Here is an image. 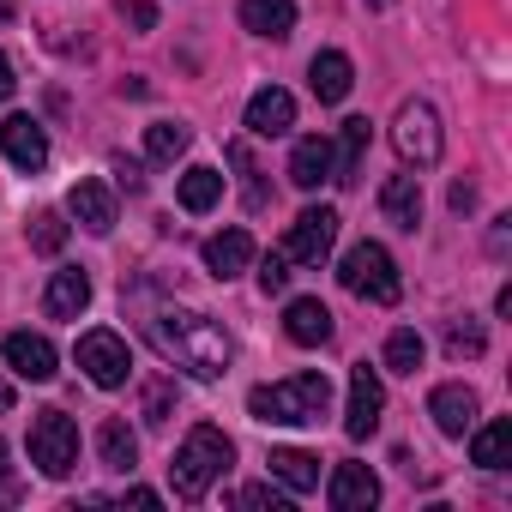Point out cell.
Wrapping results in <instances>:
<instances>
[{
    "label": "cell",
    "instance_id": "cell-16",
    "mask_svg": "<svg viewBox=\"0 0 512 512\" xmlns=\"http://www.w3.org/2000/svg\"><path fill=\"white\" fill-rule=\"evenodd\" d=\"M91 308V278L79 272V266H61L55 278H49V296H43V314L49 320H79Z\"/></svg>",
    "mask_w": 512,
    "mask_h": 512
},
{
    "label": "cell",
    "instance_id": "cell-24",
    "mask_svg": "<svg viewBox=\"0 0 512 512\" xmlns=\"http://www.w3.org/2000/svg\"><path fill=\"white\" fill-rule=\"evenodd\" d=\"M368 145H374V127H368V115H350V121H344V151L332 157V181L356 187V175H362V157H368Z\"/></svg>",
    "mask_w": 512,
    "mask_h": 512
},
{
    "label": "cell",
    "instance_id": "cell-30",
    "mask_svg": "<svg viewBox=\"0 0 512 512\" xmlns=\"http://www.w3.org/2000/svg\"><path fill=\"white\" fill-rule=\"evenodd\" d=\"M446 350L476 362V356L488 350V332H482V320H470V314H464V320H452V326H446Z\"/></svg>",
    "mask_w": 512,
    "mask_h": 512
},
{
    "label": "cell",
    "instance_id": "cell-34",
    "mask_svg": "<svg viewBox=\"0 0 512 512\" xmlns=\"http://www.w3.org/2000/svg\"><path fill=\"white\" fill-rule=\"evenodd\" d=\"M229 163H235V169L247 175V205H253V211H260V205H266V187H260V181H253V175H260V169H253V157H247V145H229Z\"/></svg>",
    "mask_w": 512,
    "mask_h": 512
},
{
    "label": "cell",
    "instance_id": "cell-1",
    "mask_svg": "<svg viewBox=\"0 0 512 512\" xmlns=\"http://www.w3.org/2000/svg\"><path fill=\"white\" fill-rule=\"evenodd\" d=\"M145 302V296H139ZM145 338L163 362H175L181 374L193 380H223L229 374V338L217 320L193 314V308H175V302H145Z\"/></svg>",
    "mask_w": 512,
    "mask_h": 512
},
{
    "label": "cell",
    "instance_id": "cell-37",
    "mask_svg": "<svg viewBox=\"0 0 512 512\" xmlns=\"http://www.w3.org/2000/svg\"><path fill=\"white\" fill-rule=\"evenodd\" d=\"M121 13H127L133 31H151V25H157V7H151V0H121Z\"/></svg>",
    "mask_w": 512,
    "mask_h": 512
},
{
    "label": "cell",
    "instance_id": "cell-9",
    "mask_svg": "<svg viewBox=\"0 0 512 512\" xmlns=\"http://www.w3.org/2000/svg\"><path fill=\"white\" fill-rule=\"evenodd\" d=\"M380 410H386V386H380V374H374L368 362H356V368H350V410H344V434H350V440H368V434L380 428Z\"/></svg>",
    "mask_w": 512,
    "mask_h": 512
},
{
    "label": "cell",
    "instance_id": "cell-41",
    "mask_svg": "<svg viewBox=\"0 0 512 512\" xmlns=\"http://www.w3.org/2000/svg\"><path fill=\"white\" fill-rule=\"evenodd\" d=\"M13 19V0H0V25H7Z\"/></svg>",
    "mask_w": 512,
    "mask_h": 512
},
{
    "label": "cell",
    "instance_id": "cell-43",
    "mask_svg": "<svg viewBox=\"0 0 512 512\" xmlns=\"http://www.w3.org/2000/svg\"><path fill=\"white\" fill-rule=\"evenodd\" d=\"M368 7H374V13H380V7H392V0H368Z\"/></svg>",
    "mask_w": 512,
    "mask_h": 512
},
{
    "label": "cell",
    "instance_id": "cell-28",
    "mask_svg": "<svg viewBox=\"0 0 512 512\" xmlns=\"http://www.w3.org/2000/svg\"><path fill=\"white\" fill-rule=\"evenodd\" d=\"M187 139H193V133H187L181 121H151V127H145V151H151V163H175V157L187 151Z\"/></svg>",
    "mask_w": 512,
    "mask_h": 512
},
{
    "label": "cell",
    "instance_id": "cell-19",
    "mask_svg": "<svg viewBox=\"0 0 512 512\" xmlns=\"http://www.w3.org/2000/svg\"><path fill=\"white\" fill-rule=\"evenodd\" d=\"M308 85H314V97H320V103H344V97H350V85H356L350 55H338V49L314 55V61H308Z\"/></svg>",
    "mask_w": 512,
    "mask_h": 512
},
{
    "label": "cell",
    "instance_id": "cell-36",
    "mask_svg": "<svg viewBox=\"0 0 512 512\" xmlns=\"http://www.w3.org/2000/svg\"><path fill=\"white\" fill-rule=\"evenodd\" d=\"M109 169H115V181H121L127 193H139V187H145V175H139V163H133V157H121V151H115V157H109Z\"/></svg>",
    "mask_w": 512,
    "mask_h": 512
},
{
    "label": "cell",
    "instance_id": "cell-38",
    "mask_svg": "<svg viewBox=\"0 0 512 512\" xmlns=\"http://www.w3.org/2000/svg\"><path fill=\"white\" fill-rule=\"evenodd\" d=\"M446 199H452V211H458V217H464V211H476V187H470V181H452V193H446Z\"/></svg>",
    "mask_w": 512,
    "mask_h": 512
},
{
    "label": "cell",
    "instance_id": "cell-35",
    "mask_svg": "<svg viewBox=\"0 0 512 512\" xmlns=\"http://www.w3.org/2000/svg\"><path fill=\"white\" fill-rule=\"evenodd\" d=\"M235 506H272V512H284V494H278L272 482H247V488L235 494Z\"/></svg>",
    "mask_w": 512,
    "mask_h": 512
},
{
    "label": "cell",
    "instance_id": "cell-13",
    "mask_svg": "<svg viewBox=\"0 0 512 512\" xmlns=\"http://www.w3.org/2000/svg\"><path fill=\"white\" fill-rule=\"evenodd\" d=\"M284 332H290V344H302V350H320V344H332V308L320 302V296H296L290 308H284Z\"/></svg>",
    "mask_w": 512,
    "mask_h": 512
},
{
    "label": "cell",
    "instance_id": "cell-40",
    "mask_svg": "<svg viewBox=\"0 0 512 512\" xmlns=\"http://www.w3.org/2000/svg\"><path fill=\"white\" fill-rule=\"evenodd\" d=\"M7 410H13V386H7V380H0V416H7Z\"/></svg>",
    "mask_w": 512,
    "mask_h": 512
},
{
    "label": "cell",
    "instance_id": "cell-29",
    "mask_svg": "<svg viewBox=\"0 0 512 512\" xmlns=\"http://www.w3.org/2000/svg\"><path fill=\"white\" fill-rule=\"evenodd\" d=\"M422 356H428V344H422V332H410V326H398V332L386 338V368H392V374H416V368H422Z\"/></svg>",
    "mask_w": 512,
    "mask_h": 512
},
{
    "label": "cell",
    "instance_id": "cell-27",
    "mask_svg": "<svg viewBox=\"0 0 512 512\" xmlns=\"http://www.w3.org/2000/svg\"><path fill=\"white\" fill-rule=\"evenodd\" d=\"M506 446H512V422H488V428H476L470 458H476L482 470H506Z\"/></svg>",
    "mask_w": 512,
    "mask_h": 512
},
{
    "label": "cell",
    "instance_id": "cell-33",
    "mask_svg": "<svg viewBox=\"0 0 512 512\" xmlns=\"http://www.w3.org/2000/svg\"><path fill=\"white\" fill-rule=\"evenodd\" d=\"M260 290L266 296H284L290 290V260H284V253H266V260H260Z\"/></svg>",
    "mask_w": 512,
    "mask_h": 512
},
{
    "label": "cell",
    "instance_id": "cell-18",
    "mask_svg": "<svg viewBox=\"0 0 512 512\" xmlns=\"http://www.w3.org/2000/svg\"><path fill=\"white\" fill-rule=\"evenodd\" d=\"M290 181H296L302 193L326 187V181H332V139H320V133L296 139V151H290Z\"/></svg>",
    "mask_w": 512,
    "mask_h": 512
},
{
    "label": "cell",
    "instance_id": "cell-2",
    "mask_svg": "<svg viewBox=\"0 0 512 512\" xmlns=\"http://www.w3.org/2000/svg\"><path fill=\"white\" fill-rule=\"evenodd\" d=\"M247 410L253 422H284V428H314L332 416V380L326 374H290L278 386H253L247 392Z\"/></svg>",
    "mask_w": 512,
    "mask_h": 512
},
{
    "label": "cell",
    "instance_id": "cell-32",
    "mask_svg": "<svg viewBox=\"0 0 512 512\" xmlns=\"http://www.w3.org/2000/svg\"><path fill=\"white\" fill-rule=\"evenodd\" d=\"M175 416V380H145V422L163 428Z\"/></svg>",
    "mask_w": 512,
    "mask_h": 512
},
{
    "label": "cell",
    "instance_id": "cell-7",
    "mask_svg": "<svg viewBox=\"0 0 512 512\" xmlns=\"http://www.w3.org/2000/svg\"><path fill=\"white\" fill-rule=\"evenodd\" d=\"M79 368H85V380L103 386V392L127 386V374H133L127 338H121V332H85V338H79Z\"/></svg>",
    "mask_w": 512,
    "mask_h": 512
},
{
    "label": "cell",
    "instance_id": "cell-39",
    "mask_svg": "<svg viewBox=\"0 0 512 512\" xmlns=\"http://www.w3.org/2000/svg\"><path fill=\"white\" fill-rule=\"evenodd\" d=\"M13 91H19V79H13V61H7V55H0V103H7Z\"/></svg>",
    "mask_w": 512,
    "mask_h": 512
},
{
    "label": "cell",
    "instance_id": "cell-42",
    "mask_svg": "<svg viewBox=\"0 0 512 512\" xmlns=\"http://www.w3.org/2000/svg\"><path fill=\"white\" fill-rule=\"evenodd\" d=\"M0 476H7V440H0Z\"/></svg>",
    "mask_w": 512,
    "mask_h": 512
},
{
    "label": "cell",
    "instance_id": "cell-25",
    "mask_svg": "<svg viewBox=\"0 0 512 512\" xmlns=\"http://www.w3.org/2000/svg\"><path fill=\"white\" fill-rule=\"evenodd\" d=\"M97 458H103V470H121V476H127V470L139 464V434H133L121 416H109V422L97 428Z\"/></svg>",
    "mask_w": 512,
    "mask_h": 512
},
{
    "label": "cell",
    "instance_id": "cell-14",
    "mask_svg": "<svg viewBox=\"0 0 512 512\" xmlns=\"http://www.w3.org/2000/svg\"><path fill=\"white\" fill-rule=\"evenodd\" d=\"M428 416H434L440 434L464 440V434L476 428V392H470V386H434V392H428Z\"/></svg>",
    "mask_w": 512,
    "mask_h": 512
},
{
    "label": "cell",
    "instance_id": "cell-4",
    "mask_svg": "<svg viewBox=\"0 0 512 512\" xmlns=\"http://www.w3.org/2000/svg\"><path fill=\"white\" fill-rule=\"evenodd\" d=\"M338 284H344L350 296L374 302V308H392V302L404 296V278H398L392 253H386L380 241H356V247L344 253V266H338Z\"/></svg>",
    "mask_w": 512,
    "mask_h": 512
},
{
    "label": "cell",
    "instance_id": "cell-15",
    "mask_svg": "<svg viewBox=\"0 0 512 512\" xmlns=\"http://www.w3.org/2000/svg\"><path fill=\"white\" fill-rule=\"evenodd\" d=\"M326 494H332V506H338V512H368V506L380 500V476H374L368 464L344 458V464L332 470V488H326Z\"/></svg>",
    "mask_w": 512,
    "mask_h": 512
},
{
    "label": "cell",
    "instance_id": "cell-21",
    "mask_svg": "<svg viewBox=\"0 0 512 512\" xmlns=\"http://www.w3.org/2000/svg\"><path fill=\"white\" fill-rule=\"evenodd\" d=\"M67 205H73V217L91 229V235H109L115 229V199H109V187L103 181H73V193H67Z\"/></svg>",
    "mask_w": 512,
    "mask_h": 512
},
{
    "label": "cell",
    "instance_id": "cell-6",
    "mask_svg": "<svg viewBox=\"0 0 512 512\" xmlns=\"http://www.w3.org/2000/svg\"><path fill=\"white\" fill-rule=\"evenodd\" d=\"M392 145H398V157L404 163H416V169H428V163H440V151H446V139H440V115L428 109V103H398V115H392Z\"/></svg>",
    "mask_w": 512,
    "mask_h": 512
},
{
    "label": "cell",
    "instance_id": "cell-20",
    "mask_svg": "<svg viewBox=\"0 0 512 512\" xmlns=\"http://www.w3.org/2000/svg\"><path fill=\"white\" fill-rule=\"evenodd\" d=\"M380 217L398 229H416L422 223V175H392L380 187Z\"/></svg>",
    "mask_w": 512,
    "mask_h": 512
},
{
    "label": "cell",
    "instance_id": "cell-22",
    "mask_svg": "<svg viewBox=\"0 0 512 512\" xmlns=\"http://www.w3.org/2000/svg\"><path fill=\"white\" fill-rule=\"evenodd\" d=\"M272 476L290 488V494H314L320 488V458L314 452H302V446H272Z\"/></svg>",
    "mask_w": 512,
    "mask_h": 512
},
{
    "label": "cell",
    "instance_id": "cell-31",
    "mask_svg": "<svg viewBox=\"0 0 512 512\" xmlns=\"http://www.w3.org/2000/svg\"><path fill=\"white\" fill-rule=\"evenodd\" d=\"M31 247H37V253H61V247H67L61 211H37V217H31Z\"/></svg>",
    "mask_w": 512,
    "mask_h": 512
},
{
    "label": "cell",
    "instance_id": "cell-10",
    "mask_svg": "<svg viewBox=\"0 0 512 512\" xmlns=\"http://www.w3.org/2000/svg\"><path fill=\"white\" fill-rule=\"evenodd\" d=\"M0 151L13 157V169L43 175V169H49V133H43V121H31V115H7V127H0Z\"/></svg>",
    "mask_w": 512,
    "mask_h": 512
},
{
    "label": "cell",
    "instance_id": "cell-3",
    "mask_svg": "<svg viewBox=\"0 0 512 512\" xmlns=\"http://www.w3.org/2000/svg\"><path fill=\"white\" fill-rule=\"evenodd\" d=\"M229 464H235L229 434H223V428H211V422H199V428L175 446V458H169V482H175V494H181V500H205V494H211V482H217Z\"/></svg>",
    "mask_w": 512,
    "mask_h": 512
},
{
    "label": "cell",
    "instance_id": "cell-5",
    "mask_svg": "<svg viewBox=\"0 0 512 512\" xmlns=\"http://www.w3.org/2000/svg\"><path fill=\"white\" fill-rule=\"evenodd\" d=\"M31 464L43 476H55V482L79 470V422L67 410H37V422H31Z\"/></svg>",
    "mask_w": 512,
    "mask_h": 512
},
{
    "label": "cell",
    "instance_id": "cell-26",
    "mask_svg": "<svg viewBox=\"0 0 512 512\" xmlns=\"http://www.w3.org/2000/svg\"><path fill=\"white\" fill-rule=\"evenodd\" d=\"M217 199H223V175H217V169H205V163H193V169L181 175V211H193V217H199V211H211Z\"/></svg>",
    "mask_w": 512,
    "mask_h": 512
},
{
    "label": "cell",
    "instance_id": "cell-12",
    "mask_svg": "<svg viewBox=\"0 0 512 512\" xmlns=\"http://www.w3.org/2000/svg\"><path fill=\"white\" fill-rule=\"evenodd\" d=\"M0 356H7V368L19 380H55V344L43 332H7V344H0Z\"/></svg>",
    "mask_w": 512,
    "mask_h": 512
},
{
    "label": "cell",
    "instance_id": "cell-17",
    "mask_svg": "<svg viewBox=\"0 0 512 512\" xmlns=\"http://www.w3.org/2000/svg\"><path fill=\"white\" fill-rule=\"evenodd\" d=\"M247 266H253V235H247V229H223V235L205 241V272H211V278L229 284V278L247 272Z\"/></svg>",
    "mask_w": 512,
    "mask_h": 512
},
{
    "label": "cell",
    "instance_id": "cell-23",
    "mask_svg": "<svg viewBox=\"0 0 512 512\" xmlns=\"http://www.w3.org/2000/svg\"><path fill=\"white\" fill-rule=\"evenodd\" d=\"M241 25H247L253 37L284 43V37L296 31V7H290V0H241Z\"/></svg>",
    "mask_w": 512,
    "mask_h": 512
},
{
    "label": "cell",
    "instance_id": "cell-8",
    "mask_svg": "<svg viewBox=\"0 0 512 512\" xmlns=\"http://www.w3.org/2000/svg\"><path fill=\"white\" fill-rule=\"evenodd\" d=\"M332 241H338V211H332V205H308V211L290 223L284 260H296V266H320L326 253H332Z\"/></svg>",
    "mask_w": 512,
    "mask_h": 512
},
{
    "label": "cell",
    "instance_id": "cell-11",
    "mask_svg": "<svg viewBox=\"0 0 512 512\" xmlns=\"http://www.w3.org/2000/svg\"><path fill=\"white\" fill-rule=\"evenodd\" d=\"M290 127H296V97L284 85H266V91L247 97V133L253 139H284Z\"/></svg>",
    "mask_w": 512,
    "mask_h": 512
}]
</instances>
